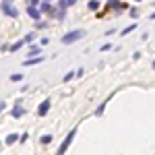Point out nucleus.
Masks as SVG:
<instances>
[{"mask_svg": "<svg viewBox=\"0 0 155 155\" xmlns=\"http://www.w3.org/2000/svg\"><path fill=\"white\" fill-rule=\"evenodd\" d=\"M85 35V31H71V33H66V35L62 37V44H72V41H77V39H81Z\"/></svg>", "mask_w": 155, "mask_h": 155, "instance_id": "obj_1", "label": "nucleus"}, {"mask_svg": "<svg viewBox=\"0 0 155 155\" xmlns=\"http://www.w3.org/2000/svg\"><path fill=\"white\" fill-rule=\"evenodd\" d=\"M74 137H77V128H72V130L68 132V137H66V139H64V143L60 145L58 153H66V149H68V147H71V143H72V139H74Z\"/></svg>", "mask_w": 155, "mask_h": 155, "instance_id": "obj_2", "label": "nucleus"}, {"mask_svg": "<svg viewBox=\"0 0 155 155\" xmlns=\"http://www.w3.org/2000/svg\"><path fill=\"white\" fill-rule=\"evenodd\" d=\"M0 8H2V12H6V15H11L12 19H15V17L19 15V12H17V8L12 6V2H11V0H4V2L0 4Z\"/></svg>", "mask_w": 155, "mask_h": 155, "instance_id": "obj_3", "label": "nucleus"}, {"mask_svg": "<svg viewBox=\"0 0 155 155\" xmlns=\"http://www.w3.org/2000/svg\"><path fill=\"white\" fill-rule=\"evenodd\" d=\"M48 110H50V101L46 99V101L39 106V110H37V112H39V116H46V114H48Z\"/></svg>", "mask_w": 155, "mask_h": 155, "instance_id": "obj_4", "label": "nucleus"}, {"mask_svg": "<svg viewBox=\"0 0 155 155\" xmlns=\"http://www.w3.org/2000/svg\"><path fill=\"white\" fill-rule=\"evenodd\" d=\"M17 141H19V134H15V132H11V134L6 137V141H4V143H6V145H15Z\"/></svg>", "mask_w": 155, "mask_h": 155, "instance_id": "obj_5", "label": "nucleus"}, {"mask_svg": "<svg viewBox=\"0 0 155 155\" xmlns=\"http://www.w3.org/2000/svg\"><path fill=\"white\" fill-rule=\"evenodd\" d=\"M27 12H29V17H33V19H39V11H37L35 6H27Z\"/></svg>", "mask_w": 155, "mask_h": 155, "instance_id": "obj_6", "label": "nucleus"}, {"mask_svg": "<svg viewBox=\"0 0 155 155\" xmlns=\"http://www.w3.org/2000/svg\"><path fill=\"white\" fill-rule=\"evenodd\" d=\"M122 6H124V4H122L120 0H110V2H107V8H122Z\"/></svg>", "mask_w": 155, "mask_h": 155, "instance_id": "obj_7", "label": "nucleus"}, {"mask_svg": "<svg viewBox=\"0 0 155 155\" xmlns=\"http://www.w3.org/2000/svg\"><path fill=\"white\" fill-rule=\"evenodd\" d=\"M77 0H60V8H68V6H72Z\"/></svg>", "mask_w": 155, "mask_h": 155, "instance_id": "obj_8", "label": "nucleus"}, {"mask_svg": "<svg viewBox=\"0 0 155 155\" xmlns=\"http://www.w3.org/2000/svg\"><path fill=\"white\" fill-rule=\"evenodd\" d=\"M39 62H41V58H31V60H25L23 64L25 66H33V64H39Z\"/></svg>", "mask_w": 155, "mask_h": 155, "instance_id": "obj_9", "label": "nucleus"}, {"mask_svg": "<svg viewBox=\"0 0 155 155\" xmlns=\"http://www.w3.org/2000/svg\"><path fill=\"white\" fill-rule=\"evenodd\" d=\"M12 116H15V118H19V116H23V107H21V106H17L15 110H12Z\"/></svg>", "mask_w": 155, "mask_h": 155, "instance_id": "obj_10", "label": "nucleus"}, {"mask_svg": "<svg viewBox=\"0 0 155 155\" xmlns=\"http://www.w3.org/2000/svg\"><path fill=\"white\" fill-rule=\"evenodd\" d=\"M50 141H52V134H44V137L39 139V143H41V145H48Z\"/></svg>", "mask_w": 155, "mask_h": 155, "instance_id": "obj_11", "label": "nucleus"}, {"mask_svg": "<svg viewBox=\"0 0 155 155\" xmlns=\"http://www.w3.org/2000/svg\"><path fill=\"white\" fill-rule=\"evenodd\" d=\"M89 8H91V11H97V8H99V2H97V0H89Z\"/></svg>", "mask_w": 155, "mask_h": 155, "instance_id": "obj_12", "label": "nucleus"}, {"mask_svg": "<svg viewBox=\"0 0 155 155\" xmlns=\"http://www.w3.org/2000/svg\"><path fill=\"white\" fill-rule=\"evenodd\" d=\"M50 8H52V6H50V0H46V2L41 4V12H48Z\"/></svg>", "mask_w": 155, "mask_h": 155, "instance_id": "obj_13", "label": "nucleus"}, {"mask_svg": "<svg viewBox=\"0 0 155 155\" xmlns=\"http://www.w3.org/2000/svg\"><path fill=\"white\" fill-rule=\"evenodd\" d=\"M21 46H23V41H17L15 46H11V52H17V50L21 48Z\"/></svg>", "mask_w": 155, "mask_h": 155, "instance_id": "obj_14", "label": "nucleus"}, {"mask_svg": "<svg viewBox=\"0 0 155 155\" xmlns=\"http://www.w3.org/2000/svg\"><path fill=\"white\" fill-rule=\"evenodd\" d=\"M132 29H134V25H130V27H126V29H124V31H122V35H126V33H130Z\"/></svg>", "mask_w": 155, "mask_h": 155, "instance_id": "obj_15", "label": "nucleus"}, {"mask_svg": "<svg viewBox=\"0 0 155 155\" xmlns=\"http://www.w3.org/2000/svg\"><path fill=\"white\" fill-rule=\"evenodd\" d=\"M72 77H74V72H66V74H64V81H71Z\"/></svg>", "mask_w": 155, "mask_h": 155, "instance_id": "obj_16", "label": "nucleus"}, {"mask_svg": "<svg viewBox=\"0 0 155 155\" xmlns=\"http://www.w3.org/2000/svg\"><path fill=\"white\" fill-rule=\"evenodd\" d=\"M33 37H35V35H33V33H27V37H25L23 41H31V39H33Z\"/></svg>", "mask_w": 155, "mask_h": 155, "instance_id": "obj_17", "label": "nucleus"}, {"mask_svg": "<svg viewBox=\"0 0 155 155\" xmlns=\"http://www.w3.org/2000/svg\"><path fill=\"white\" fill-rule=\"evenodd\" d=\"M35 54H39V50H37V48H31V52H29V56H35Z\"/></svg>", "mask_w": 155, "mask_h": 155, "instance_id": "obj_18", "label": "nucleus"}, {"mask_svg": "<svg viewBox=\"0 0 155 155\" xmlns=\"http://www.w3.org/2000/svg\"><path fill=\"white\" fill-rule=\"evenodd\" d=\"M27 2H29V6H35V4L39 2V0H27Z\"/></svg>", "mask_w": 155, "mask_h": 155, "instance_id": "obj_19", "label": "nucleus"}, {"mask_svg": "<svg viewBox=\"0 0 155 155\" xmlns=\"http://www.w3.org/2000/svg\"><path fill=\"white\" fill-rule=\"evenodd\" d=\"M2 110H4V101H0V112H2Z\"/></svg>", "mask_w": 155, "mask_h": 155, "instance_id": "obj_20", "label": "nucleus"}, {"mask_svg": "<svg viewBox=\"0 0 155 155\" xmlns=\"http://www.w3.org/2000/svg\"><path fill=\"white\" fill-rule=\"evenodd\" d=\"M153 68H155V62H153Z\"/></svg>", "mask_w": 155, "mask_h": 155, "instance_id": "obj_21", "label": "nucleus"}]
</instances>
